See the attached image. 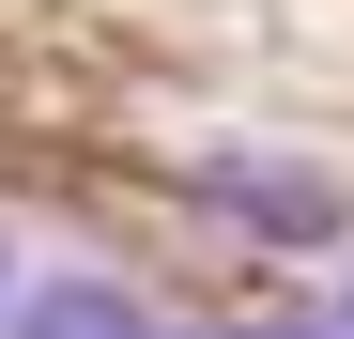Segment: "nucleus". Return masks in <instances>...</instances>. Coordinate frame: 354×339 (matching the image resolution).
<instances>
[{
	"label": "nucleus",
	"mask_w": 354,
	"mask_h": 339,
	"mask_svg": "<svg viewBox=\"0 0 354 339\" xmlns=\"http://www.w3.org/2000/svg\"><path fill=\"white\" fill-rule=\"evenodd\" d=\"M0 339H169V324L108 277H31V293H0Z\"/></svg>",
	"instance_id": "f257e3e1"
},
{
	"label": "nucleus",
	"mask_w": 354,
	"mask_h": 339,
	"mask_svg": "<svg viewBox=\"0 0 354 339\" xmlns=\"http://www.w3.org/2000/svg\"><path fill=\"white\" fill-rule=\"evenodd\" d=\"M201 201L231 216V232H277V247H324V232H339V185H262L247 154H216V170H201Z\"/></svg>",
	"instance_id": "f03ea898"
}]
</instances>
